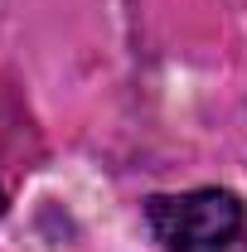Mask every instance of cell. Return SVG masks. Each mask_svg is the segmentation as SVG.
I'll list each match as a JSON object with an SVG mask.
<instances>
[{"instance_id": "6da1fadb", "label": "cell", "mask_w": 247, "mask_h": 252, "mask_svg": "<svg viewBox=\"0 0 247 252\" xmlns=\"http://www.w3.org/2000/svg\"><path fill=\"white\" fill-rule=\"evenodd\" d=\"M146 223L165 252H247V209L233 189L155 194Z\"/></svg>"}, {"instance_id": "7a4b0ae2", "label": "cell", "mask_w": 247, "mask_h": 252, "mask_svg": "<svg viewBox=\"0 0 247 252\" xmlns=\"http://www.w3.org/2000/svg\"><path fill=\"white\" fill-rule=\"evenodd\" d=\"M0 214H5V189H0Z\"/></svg>"}]
</instances>
